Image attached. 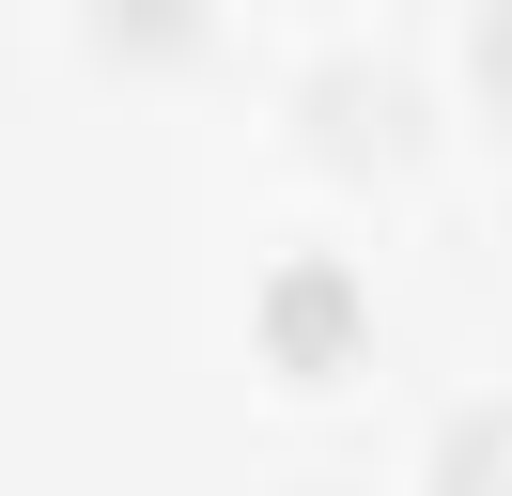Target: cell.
Listing matches in <instances>:
<instances>
[{"instance_id": "cell-2", "label": "cell", "mask_w": 512, "mask_h": 496, "mask_svg": "<svg viewBox=\"0 0 512 496\" xmlns=\"http://www.w3.org/2000/svg\"><path fill=\"white\" fill-rule=\"evenodd\" d=\"M202 31H218V0H94V47H125V62H187Z\"/></svg>"}, {"instance_id": "cell-1", "label": "cell", "mask_w": 512, "mask_h": 496, "mask_svg": "<svg viewBox=\"0 0 512 496\" xmlns=\"http://www.w3.org/2000/svg\"><path fill=\"white\" fill-rule=\"evenodd\" d=\"M342 357H357V279L342 264H280L264 279V372L280 388H326Z\"/></svg>"}, {"instance_id": "cell-4", "label": "cell", "mask_w": 512, "mask_h": 496, "mask_svg": "<svg viewBox=\"0 0 512 496\" xmlns=\"http://www.w3.org/2000/svg\"><path fill=\"white\" fill-rule=\"evenodd\" d=\"M435 465H450V481H512V419H481V434H450Z\"/></svg>"}, {"instance_id": "cell-3", "label": "cell", "mask_w": 512, "mask_h": 496, "mask_svg": "<svg viewBox=\"0 0 512 496\" xmlns=\"http://www.w3.org/2000/svg\"><path fill=\"white\" fill-rule=\"evenodd\" d=\"M466 78H481V109L512 124V0H481V16H466Z\"/></svg>"}]
</instances>
